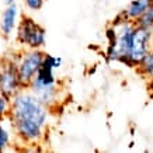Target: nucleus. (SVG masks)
<instances>
[{"label": "nucleus", "instance_id": "1", "mask_svg": "<svg viewBox=\"0 0 153 153\" xmlns=\"http://www.w3.org/2000/svg\"><path fill=\"white\" fill-rule=\"evenodd\" d=\"M48 108L28 88L11 97L9 120L16 136L23 143L35 145L44 138L48 122Z\"/></svg>", "mask_w": 153, "mask_h": 153}, {"label": "nucleus", "instance_id": "2", "mask_svg": "<svg viewBox=\"0 0 153 153\" xmlns=\"http://www.w3.org/2000/svg\"><path fill=\"white\" fill-rule=\"evenodd\" d=\"M112 25L117 28V38L112 45H108L105 52L107 62H120L124 63L126 59V55L129 52L131 41L134 35V30L136 27V23L132 20L126 19L125 14L120 13L112 21Z\"/></svg>", "mask_w": 153, "mask_h": 153}, {"label": "nucleus", "instance_id": "3", "mask_svg": "<svg viewBox=\"0 0 153 153\" xmlns=\"http://www.w3.org/2000/svg\"><path fill=\"white\" fill-rule=\"evenodd\" d=\"M16 39L27 49H41L47 42V31L34 19L24 16L16 30Z\"/></svg>", "mask_w": 153, "mask_h": 153}, {"label": "nucleus", "instance_id": "4", "mask_svg": "<svg viewBox=\"0 0 153 153\" xmlns=\"http://www.w3.org/2000/svg\"><path fill=\"white\" fill-rule=\"evenodd\" d=\"M153 30L143 28L136 25L134 30L132 41H131L129 52L126 55L124 65L128 68H136L140 63V60L148 55V52L153 49Z\"/></svg>", "mask_w": 153, "mask_h": 153}, {"label": "nucleus", "instance_id": "5", "mask_svg": "<svg viewBox=\"0 0 153 153\" xmlns=\"http://www.w3.org/2000/svg\"><path fill=\"white\" fill-rule=\"evenodd\" d=\"M45 52L41 49H27L20 53L17 58V70H19L20 79L23 82L24 87L27 88L28 84L31 83V80L35 77L38 70L41 69L44 59H45Z\"/></svg>", "mask_w": 153, "mask_h": 153}, {"label": "nucleus", "instance_id": "6", "mask_svg": "<svg viewBox=\"0 0 153 153\" xmlns=\"http://www.w3.org/2000/svg\"><path fill=\"white\" fill-rule=\"evenodd\" d=\"M23 88L25 87L20 79L19 70H17V62L16 60L3 62L1 68H0V94H3L11 100L14 94H17Z\"/></svg>", "mask_w": 153, "mask_h": 153}, {"label": "nucleus", "instance_id": "7", "mask_svg": "<svg viewBox=\"0 0 153 153\" xmlns=\"http://www.w3.org/2000/svg\"><path fill=\"white\" fill-rule=\"evenodd\" d=\"M27 88L42 104H45L48 108H52L53 105H56V102L59 101V87H58V84H55V86H44V84L31 82Z\"/></svg>", "mask_w": 153, "mask_h": 153}, {"label": "nucleus", "instance_id": "8", "mask_svg": "<svg viewBox=\"0 0 153 153\" xmlns=\"http://www.w3.org/2000/svg\"><path fill=\"white\" fill-rule=\"evenodd\" d=\"M19 7L17 4L6 6V9L0 13V34L3 37H10L17 30L19 25Z\"/></svg>", "mask_w": 153, "mask_h": 153}, {"label": "nucleus", "instance_id": "9", "mask_svg": "<svg viewBox=\"0 0 153 153\" xmlns=\"http://www.w3.org/2000/svg\"><path fill=\"white\" fill-rule=\"evenodd\" d=\"M152 4H153V0H132L122 13L125 14L126 19L136 21Z\"/></svg>", "mask_w": 153, "mask_h": 153}, {"label": "nucleus", "instance_id": "10", "mask_svg": "<svg viewBox=\"0 0 153 153\" xmlns=\"http://www.w3.org/2000/svg\"><path fill=\"white\" fill-rule=\"evenodd\" d=\"M136 69L143 77L153 80V49L148 52V55L140 60V63L136 66Z\"/></svg>", "mask_w": 153, "mask_h": 153}, {"label": "nucleus", "instance_id": "11", "mask_svg": "<svg viewBox=\"0 0 153 153\" xmlns=\"http://www.w3.org/2000/svg\"><path fill=\"white\" fill-rule=\"evenodd\" d=\"M135 23H136V25H139V27L153 30V4L150 6Z\"/></svg>", "mask_w": 153, "mask_h": 153}, {"label": "nucleus", "instance_id": "12", "mask_svg": "<svg viewBox=\"0 0 153 153\" xmlns=\"http://www.w3.org/2000/svg\"><path fill=\"white\" fill-rule=\"evenodd\" d=\"M11 145V132L0 121V152H4Z\"/></svg>", "mask_w": 153, "mask_h": 153}, {"label": "nucleus", "instance_id": "13", "mask_svg": "<svg viewBox=\"0 0 153 153\" xmlns=\"http://www.w3.org/2000/svg\"><path fill=\"white\" fill-rule=\"evenodd\" d=\"M10 102H11L10 98H7L3 94H0V121H3L4 118H9Z\"/></svg>", "mask_w": 153, "mask_h": 153}, {"label": "nucleus", "instance_id": "14", "mask_svg": "<svg viewBox=\"0 0 153 153\" xmlns=\"http://www.w3.org/2000/svg\"><path fill=\"white\" fill-rule=\"evenodd\" d=\"M45 0H23L24 6L27 7L30 11H39L44 6Z\"/></svg>", "mask_w": 153, "mask_h": 153}, {"label": "nucleus", "instance_id": "15", "mask_svg": "<svg viewBox=\"0 0 153 153\" xmlns=\"http://www.w3.org/2000/svg\"><path fill=\"white\" fill-rule=\"evenodd\" d=\"M47 59L51 62L53 69H59L60 66H62V62H63L60 56H53V55H49V53H47Z\"/></svg>", "mask_w": 153, "mask_h": 153}, {"label": "nucleus", "instance_id": "16", "mask_svg": "<svg viewBox=\"0 0 153 153\" xmlns=\"http://www.w3.org/2000/svg\"><path fill=\"white\" fill-rule=\"evenodd\" d=\"M1 1H3L4 6H10V4H14V3H16V0H1Z\"/></svg>", "mask_w": 153, "mask_h": 153}, {"label": "nucleus", "instance_id": "17", "mask_svg": "<svg viewBox=\"0 0 153 153\" xmlns=\"http://www.w3.org/2000/svg\"><path fill=\"white\" fill-rule=\"evenodd\" d=\"M152 48H153V44H152Z\"/></svg>", "mask_w": 153, "mask_h": 153}, {"label": "nucleus", "instance_id": "18", "mask_svg": "<svg viewBox=\"0 0 153 153\" xmlns=\"http://www.w3.org/2000/svg\"><path fill=\"white\" fill-rule=\"evenodd\" d=\"M0 68H1V65H0Z\"/></svg>", "mask_w": 153, "mask_h": 153}]
</instances>
